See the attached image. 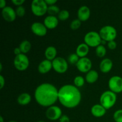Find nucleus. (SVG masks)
<instances>
[{"label": "nucleus", "mask_w": 122, "mask_h": 122, "mask_svg": "<svg viewBox=\"0 0 122 122\" xmlns=\"http://www.w3.org/2000/svg\"><path fill=\"white\" fill-rule=\"evenodd\" d=\"M31 30L35 35L39 36H44L47 33L46 26L40 22L33 23L31 26Z\"/></svg>", "instance_id": "12"}, {"label": "nucleus", "mask_w": 122, "mask_h": 122, "mask_svg": "<svg viewBox=\"0 0 122 122\" xmlns=\"http://www.w3.org/2000/svg\"><path fill=\"white\" fill-rule=\"evenodd\" d=\"M57 54V49L53 46H50L47 47L45 51V56L46 60L52 61L56 58Z\"/></svg>", "instance_id": "20"}, {"label": "nucleus", "mask_w": 122, "mask_h": 122, "mask_svg": "<svg viewBox=\"0 0 122 122\" xmlns=\"http://www.w3.org/2000/svg\"><path fill=\"white\" fill-rule=\"evenodd\" d=\"M76 65L79 71L82 73H88L91 69L92 62L89 58L83 57L80 58Z\"/></svg>", "instance_id": "11"}, {"label": "nucleus", "mask_w": 122, "mask_h": 122, "mask_svg": "<svg viewBox=\"0 0 122 122\" xmlns=\"http://www.w3.org/2000/svg\"><path fill=\"white\" fill-rule=\"evenodd\" d=\"M2 63H0V71H2Z\"/></svg>", "instance_id": "41"}, {"label": "nucleus", "mask_w": 122, "mask_h": 122, "mask_svg": "<svg viewBox=\"0 0 122 122\" xmlns=\"http://www.w3.org/2000/svg\"><path fill=\"white\" fill-rule=\"evenodd\" d=\"M113 65V61L110 58H104L100 63V69L102 73H107L112 70Z\"/></svg>", "instance_id": "17"}, {"label": "nucleus", "mask_w": 122, "mask_h": 122, "mask_svg": "<svg viewBox=\"0 0 122 122\" xmlns=\"http://www.w3.org/2000/svg\"><path fill=\"white\" fill-rule=\"evenodd\" d=\"M35 98L40 106L50 107L58 100V90L51 83H42L36 89Z\"/></svg>", "instance_id": "1"}, {"label": "nucleus", "mask_w": 122, "mask_h": 122, "mask_svg": "<svg viewBox=\"0 0 122 122\" xmlns=\"http://www.w3.org/2000/svg\"><path fill=\"white\" fill-rule=\"evenodd\" d=\"M52 67V63L51 61L48 60H44L39 63L38 66V71L41 74L47 73Z\"/></svg>", "instance_id": "16"}, {"label": "nucleus", "mask_w": 122, "mask_h": 122, "mask_svg": "<svg viewBox=\"0 0 122 122\" xmlns=\"http://www.w3.org/2000/svg\"><path fill=\"white\" fill-rule=\"evenodd\" d=\"M113 119L116 122H122V109L118 110L114 112Z\"/></svg>", "instance_id": "29"}, {"label": "nucleus", "mask_w": 122, "mask_h": 122, "mask_svg": "<svg viewBox=\"0 0 122 122\" xmlns=\"http://www.w3.org/2000/svg\"><path fill=\"white\" fill-rule=\"evenodd\" d=\"M60 122H70V119L66 115H62L60 119Z\"/></svg>", "instance_id": "34"}, {"label": "nucleus", "mask_w": 122, "mask_h": 122, "mask_svg": "<svg viewBox=\"0 0 122 122\" xmlns=\"http://www.w3.org/2000/svg\"><path fill=\"white\" fill-rule=\"evenodd\" d=\"M15 122V121H10V122Z\"/></svg>", "instance_id": "43"}, {"label": "nucleus", "mask_w": 122, "mask_h": 122, "mask_svg": "<svg viewBox=\"0 0 122 122\" xmlns=\"http://www.w3.org/2000/svg\"><path fill=\"white\" fill-rule=\"evenodd\" d=\"M14 53L15 54V56H18V55L21 54H22V53H21V50H20V48H19V47H17V48H15V49H14Z\"/></svg>", "instance_id": "37"}, {"label": "nucleus", "mask_w": 122, "mask_h": 122, "mask_svg": "<svg viewBox=\"0 0 122 122\" xmlns=\"http://www.w3.org/2000/svg\"><path fill=\"white\" fill-rule=\"evenodd\" d=\"M99 34L102 40L108 42L114 41L117 36V31L113 26H105L100 29Z\"/></svg>", "instance_id": "5"}, {"label": "nucleus", "mask_w": 122, "mask_h": 122, "mask_svg": "<svg viewBox=\"0 0 122 122\" xmlns=\"http://www.w3.org/2000/svg\"><path fill=\"white\" fill-rule=\"evenodd\" d=\"M81 21L79 20L78 19H75L73 20L70 23V28L72 30H77L81 27Z\"/></svg>", "instance_id": "30"}, {"label": "nucleus", "mask_w": 122, "mask_h": 122, "mask_svg": "<svg viewBox=\"0 0 122 122\" xmlns=\"http://www.w3.org/2000/svg\"><path fill=\"white\" fill-rule=\"evenodd\" d=\"M0 122H4V119H3V117H2V116L0 117Z\"/></svg>", "instance_id": "39"}, {"label": "nucleus", "mask_w": 122, "mask_h": 122, "mask_svg": "<svg viewBox=\"0 0 122 122\" xmlns=\"http://www.w3.org/2000/svg\"><path fill=\"white\" fill-rule=\"evenodd\" d=\"M44 24L47 29H53L58 26V19L56 16L49 15L44 19Z\"/></svg>", "instance_id": "15"}, {"label": "nucleus", "mask_w": 122, "mask_h": 122, "mask_svg": "<svg viewBox=\"0 0 122 122\" xmlns=\"http://www.w3.org/2000/svg\"><path fill=\"white\" fill-rule=\"evenodd\" d=\"M74 83H75V86H76L77 88V87H82L85 83V79L82 76H77L74 79Z\"/></svg>", "instance_id": "27"}, {"label": "nucleus", "mask_w": 122, "mask_h": 122, "mask_svg": "<svg viewBox=\"0 0 122 122\" xmlns=\"http://www.w3.org/2000/svg\"><path fill=\"white\" fill-rule=\"evenodd\" d=\"M98 73L94 70H91L86 75V81L89 83H94L98 79Z\"/></svg>", "instance_id": "22"}, {"label": "nucleus", "mask_w": 122, "mask_h": 122, "mask_svg": "<svg viewBox=\"0 0 122 122\" xmlns=\"http://www.w3.org/2000/svg\"><path fill=\"white\" fill-rule=\"evenodd\" d=\"M106 49L103 45H100L96 47L95 49V53L98 57L102 58L104 57L106 54Z\"/></svg>", "instance_id": "24"}, {"label": "nucleus", "mask_w": 122, "mask_h": 122, "mask_svg": "<svg viewBox=\"0 0 122 122\" xmlns=\"http://www.w3.org/2000/svg\"><path fill=\"white\" fill-rule=\"evenodd\" d=\"M89 51V46H88L85 43H83V44H81L78 45L76 48V54L79 57L83 58V57H85L88 55Z\"/></svg>", "instance_id": "19"}, {"label": "nucleus", "mask_w": 122, "mask_h": 122, "mask_svg": "<svg viewBox=\"0 0 122 122\" xmlns=\"http://www.w3.org/2000/svg\"><path fill=\"white\" fill-rule=\"evenodd\" d=\"M14 65L15 69L19 71L26 70L29 66L28 57L24 54L16 56L14 60Z\"/></svg>", "instance_id": "7"}, {"label": "nucleus", "mask_w": 122, "mask_h": 122, "mask_svg": "<svg viewBox=\"0 0 122 122\" xmlns=\"http://www.w3.org/2000/svg\"><path fill=\"white\" fill-rule=\"evenodd\" d=\"M32 98L30 94L27 93H23L17 98V102L21 106H26L30 103Z\"/></svg>", "instance_id": "21"}, {"label": "nucleus", "mask_w": 122, "mask_h": 122, "mask_svg": "<svg viewBox=\"0 0 122 122\" xmlns=\"http://www.w3.org/2000/svg\"><path fill=\"white\" fill-rule=\"evenodd\" d=\"M102 39L99 33L91 31L85 35L84 37L85 44L91 47H97L101 45Z\"/></svg>", "instance_id": "6"}, {"label": "nucleus", "mask_w": 122, "mask_h": 122, "mask_svg": "<svg viewBox=\"0 0 122 122\" xmlns=\"http://www.w3.org/2000/svg\"><path fill=\"white\" fill-rule=\"evenodd\" d=\"M45 1L46 4L49 6L53 5L57 2V0H45Z\"/></svg>", "instance_id": "35"}, {"label": "nucleus", "mask_w": 122, "mask_h": 122, "mask_svg": "<svg viewBox=\"0 0 122 122\" xmlns=\"http://www.w3.org/2000/svg\"><path fill=\"white\" fill-rule=\"evenodd\" d=\"M48 5L45 0H33L31 4V10L35 15L42 16L47 13Z\"/></svg>", "instance_id": "4"}, {"label": "nucleus", "mask_w": 122, "mask_h": 122, "mask_svg": "<svg viewBox=\"0 0 122 122\" xmlns=\"http://www.w3.org/2000/svg\"><path fill=\"white\" fill-rule=\"evenodd\" d=\"M101 43H102V44H103V45H104V44H106V41H104V40H102V41H101Z\"/></svg>", "instance_id": "40"}, {"label": "nucleus", "mask_w": 122, "mask_h": 122, "mask_svg": "<svg viewBox=\"0 0 122 122\" xmlns=\"http://www.w3.org/2000/svg\"><path fill=\"white\" fill-rule=\"evenodd\" d=\"M38 122H45V121H43V120H40V121Z\"/></svg>", "instance_id": "42"}, {"label": "nucleus", "mask_w": 122, "mask_h": 122, "mask_svg": "<svg viewBox=\"0 0 122 122\" xmlns=\"http://www.w3.org/2000/svg\"><path fill=\"white\" fill-rule=\"evenodd\" d=\"M1 14L3 19L8 22H12L14 21L17 16L15 11L12 7L8 6L5 7L2 10Z\"/></svg>", "instance_id": "13"}, {"label": "nucleus", "mask_w": 122, "mask_h": 122, "mask_svg": "<svg viewBox=\"0 0 122 122\" xmlns=\"http://www.w3.org/2000/svg\"><path fill=\"white\" fill-rule=\"evenodd\" d=\"M108 86L111 91L114 93L122 92V78L119 76H112L108 81Z\"/></svg>", "instance_id": "9"}, {"label": "nucleus", "mask_w": 122, "mask_h": 122, "mask_svg": "<svg viewBox=\"0 0 122 122\" xmlns=\"http://www.w3.org/2000/svg\"><path fill=\"white\" fill-rule=\"evenodd\" d=\"M52 68L58 73H64L68 69V63L64 58L62 57H56L52 61Z\"/></svg>", "instance_id": "8"}, {"label": "nucleus", "mask_w": 122, "mask_h": 122, "mask_svg": "<svg viewBox=\"0 0 122 122\" xmlns=\"http://www.w3.org/2000/svg\"><path fill=\"white\" fill-rule=\"evenodd\" d=\"M46 117L50 120H57L62 116V111L60 107L52 106L46 111Z\"/></svg>", "instance_id": "10"}, {"label": "nucleus", "mask_w": 122, "mask_h": 122, "mask_svg": "<svg viewBox=\"0 0 122 122\" xmlns=\"http://www.w3.org/2000/svg\"><path fill=\"white\" fill-rule=\"evenodd\" d=\"M107 46H108V48L110 50H115L117 47V43L114 41H110L107 44Z\"/></svg>", "instance_id": "32"}, {"label": "nucleus", "mask_w": 122, "mask_h": 122, "mask_svg": "<svg viewBox=\"0 0 122 122\" xmlns=\"http://www.w3.org/2000/svg\"><path fill=\"white\" fill-rule=\"evenodd\" d=\"M20 50L21 51V53L25 54L27 53L31 49V44L29 41L27 40H25L21 42L19 46Z\"/></svg>", "instance_id": "23"}, {"label": "nucleus", "mask_w": 122, "mask_h": 122, "mask_svg": "<svg viewBox=\"0 0 122 122\" xmlns=\"http://www.w3.org/2000/svg\"><path fill=\"white\" fill-rule=\"evenodd\" d=\"M0 84H1L0 89H2V88L5 85V79L4 78V77L2 75H0Z\"/></svg>", "instance_id": "36"}, {"label": "nucleus", "mask_w": 122, "mask_h": 122, "mask_svg": "<svg viewBox=\"0 0 122 122\" xmlns=\"http://www.w3.org/2000/svg\"><path fill=\"white\" fill-rule=\"evenodd\" d=\"M6 7V1L5 0H1L0 1V8L3 9Z\"/></svg>", "instance_id": "38"}, {"label": "nucleus", "mask_w": 122, "mask_h": 122, "mask_svg": "<svg viewBox=\"0 0 122 122\" xmlns=\"http://www.w3.org/2000/svg\"><path fill=\"white\" fill-rule=\"evenodd\" d=\"M16 15L19 17H23L25 14V8L23 6H19L15 10Z\"/></svg>", "instance_id": "31"}, {"label": "nucleus", "mask_w": 122, "mask_h": 122, "mask_svg": "<svg viewBox=\"0 0 122 122\" xmlns=\"http://www.w3.org/2000/svg\"><path fill=\"white\" fill-rule=\"evenodd\" d=\"M81 93L72 85H65L58 90V100L64 107L69 108L77 107L81 102Z\"/></svg>", "instance_id": "2"}, {"label": "nucleus", "mask_w": 122, "mask_h": 122, "mask_svg": "<svg viewBox=\"0 0 122 122\" xmlns=\"http://www.w3.org/2000/svg\"><path fill=\"white\" fill-rule=\"evenodd\" d=\"M91 15L90 9L87 6H82L77 11V17L81 21H85L89 19Z\"/></svg>", "instance_id": "14"}, {"label": "nucleus", "mask_w": 122, "mask_h": 122, "mask_svg": "<svg viewBox=\"0 0 122 122\" xmlns=\"http://www.w3.org/2000/svg\"><path fill=\"white\" fill-rule=\"evenodd\" d=\"M116 100L117 96L116 93L111 91H107L102 93L100 97V104L106 110L110 109L114 106Z\"/></svg>", "instance_id": "3"}, {"label": "nucleus", "mask_w": 122, "mask_h": 122, "mask_svg": "<svg viewBox=\"0 0 122 122\" xmlns=\"http://www.w3.org/2000/svg\"><path fill=\"white\" fill-rule=\"evenodd\" d=\"M79 59V57L76 54H71L68 57V61L71 64H76Z\"/></svg>", "instance_id": "28"}, {"label": "nucleus", "mask_w": 122, "mask_h": 122, "mask_svg": "<svg viewBox=\"0 0 122 122\" xmlns=\"http://www.w3.org/2000/svg\"></svg>", "instance_id": "44"}, {"label": "nucleus", "mask_w": 122, "mask_h": 122, "mask_svg": "<svg viewBox=\"0 0 122 122\" xmlns=\"http://www.w3.org/2000/svg\"><path fill=\"white\" fill-rule=\"evenodd\" d=\"M91 111L92 114L96 117H101L106 113V109L101 104H95L93 106Z\"/></svg>", "instance_id": "18"}, {"label": "nucleus", "mask_w": 122, "mask_h": 122, "mask_svg": "<svg viewBox=\"0 0 122 122\" xmlns=\"http://www.w3.org/2000/svg\"><path fill=\"white\" fill-rule=\"evenodd\" d=\"M25 2V0H12V3L14 4L15 5L18 6H21V5Z\"/></svg>", "instance_id": "33"}, {"label": "nucleus", "mask_w": 122, "mask_h": 122, "mask_svg": "<svg viewBox=\"0 0 122 122\" xmlns=\"http://www.w3.org/2000/svg\"><path fill=\"white\" fill-rule=\"evenodd\" d=\"M69 16H70V14L68 11L66 10H62L58 13V20H61V21H65L69 19Z\"/></svg>", "instance_id": "26"}, {"label": "nucleus", "mask_w": 122, "mask_h": 122, "mask_svg": "<svg viewBox=\"0 0 122 122\" xmlns=\"http://www.w3.org/2000/svg\"><path fill=\"white\" fill-rule=\"evenodd\" d=\"M60 11V10L59 7H57V5H55L48 6V7L47 13L50 14V15L56 16V15L58 14Z\"/></svg>", "instance_id": "25"}]
</instances>
